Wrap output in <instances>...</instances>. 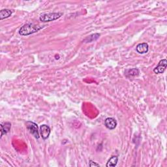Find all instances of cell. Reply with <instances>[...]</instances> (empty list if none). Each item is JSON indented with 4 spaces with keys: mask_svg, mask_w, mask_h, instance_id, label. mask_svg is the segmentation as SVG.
Returning a JSON list of instances; mask_svg holds the SVG:
<instances>
[{
    "mask_svg": "<svg viewBox=\"0 0 167 167\" xmlns=\"http://www.w3.org/2000/svg\"><path fill=\"white\" fill-rule=\"evenodd\" d=\"M89 166H91V167H92V166H100V165H99V164L96 163V162H93L92 160L89 161Z\"/></svg>",
    "mask_w": 167,
    "mask_h": 167,
    "instance_id": "4fadbf2b",
    "label": "cell"
},
{
    "mask_svg": "<svg viewBox=\"0 0 167 167\" xmlns=\"http://www.w3.org/2000/svg\"><path fill=\"white\" fill-rule=\"evenodd\" d=\"M11 127V124L9 122H5L4 124H1V138L3 136L4 134H7L9 131Z\"/></svg>",
    "mask_w": 167,
    "mask_h": 167,
    "instance_id": "ba28073f",
    "label": "cell"
},
{
    "mask_svg": "<svg viewBox=\"0 0 167 167\" xmlns=\"http://www.w3.org/2000/svg\"><path fill=\"white\" fill-rule=\"evenodd\" d=\"M136 50L137 52L139 54H146L148 52L149 46L146 43H141L137 45Z\"/></svg>",
    "mask_w": 167,
    "mask_h": 167,
    "instance_id": "52a82bcc",
    "label": "cell"
},
{
    "mask_svg": "<svg viewBox=\"0 0 167 167\" xmlns=\"http://www.w3.org/2000/svg\"><path fill=\"white\" fill-rule=\"evenodd\" d=\"M125 75L127 76H137L139 75V71L138 69H128L125 71Z\"/></svg>",
    "mask_w": 167,
    "mask_h": 167,
    "instance_id": "8fae6325",
    "label": "cell"
},
{
    "mask_svg": "<svg viewBox=\"0 0 167 167\" xmlns=\"http://www.w3.org/2000/svg\"><path fill=\"white\" fill-rule=\"evenodd\" d=\"M26 127L28 129L31 134H33L35 138L39 139V129L38 126L34 122L32 121H27L26 124Z\"/></svg>",
    "mask_w": 167,
    "mask_h": 167,
    "instance_id": "3957f363",
    "label": "cell"
},
{
    "mask_svg": "<svg viewBox=\"0 0 167 167\" xmlns=\"http://www.w3.org/2000/svg\"><path fill=\"white\" fill-rule=\"evenodd\" d=\"M106 127L110 130L114 129L117 126V121L114 118H108L105 121Z\"/></svg>",
    "mask_w": 167,
    "mask_h": 167,
    "instance_id": "8992f818",
    "label": "cell"
},
{
    "mask_svg": "<svg viewBox=\"0 0 167 167\" xmlns=\"http://www.w3.org/2000/svg\"><path fill=\"white\" fill-rule=\"evenodd\" d=\"M63 15L62 12H53V13H46L43 14L39 17V20L41 22H52L57 20Z\"/></svg>",
    "mask_w": 167,
    "mask_h": 167,
    "instance_id": "7a4b0ae2",
    "label": "cell"
},
{
    "mask_svg": "<svg viewBox=\"0 0 167 167\" xmlns=\"http://www.w3.org/2000/svg\"><path fill=\"white\" fill-rule=\"evenodd\" d=\"M99 37H100V34L99 33L92 34L91 35L88 36V37L84 40V41L86 43H91V42L94 41V40H96Z\"/></svg>",
    "mask_w": 167,
    "mask_h": 167,
    "instance_id": "7c38bea8",
    "label": "cell"
},
{
    "mask_svg": "<svg viewBox=\"0 0 167 167\" xmlns=\"http://www.w3.org/2000/svg\"><path fill=\"white\" fill-rule=\"evenodd\" d=\"M43 28V26L40 25H36L32 23L26 24L21 27L19 30V34L22 36H28L37 32Z\"/></svg>",
    "mask_w": 167,
    "mask_h": 167,
    "instance_id": "6da1fadb",
    "label": "cell"
},
{
    "mask_svg": "<svg viewBox=\"0 0 167 167\" xmlns=\"http://www.w3.org/2000/svg\"><path fill=\"white\" fill-rule=\"evenodd\" d=\"M40 133L43 140H46L50 134V128L47 125H42L40 127Z\"/></svg>",
    "mask_w": 167,
    "mask_h": 167,
    "instance_id": "5b68a950",
    "label": "cell"
},
{
    "mask_svg": "<svg viewBox=\"0 0 167 167\" xmlns=\"http://www.w3.org/2000/svg\"><path fill=\"white\" fill-rule=\"evenodd\" d=\"M166 65H167V61L166 59L161 60L159 64H158L157 66L154 69H153V72H154L155 74L163 73L166 68Z\"/></svg>",
    "mask_w": 167,
    "mask_h": 167,
    "instance_id": "277c9868",
    "label": "cell"
},
{
    "mask_svg": "<svg viewBox=\"0 0 167 167\" xmlns=\"http://www.w3.org/2000/svg\"><path fill=\"white\" fill-rule=\"evenodd\" d=\"M12 15V11L9 9H2L0 11V19L1 20L7 19V18L10 17Z\"/></svg>",
    "mask_w": 167,
    "mask_h": 167,
    "instance_id": "9c48e42d",
    "label": "cell"
},
{
    "mask_svg": "<svg viewBox=\"0 0 167 167\" xmlns=\"http://www.w3.org/2000/svg\"><path fill=\"white\" fill-rule=\"evenodd\" d=\"M118 161V157L117 156H112L110 159L108 160L106 163V166H116Z\"/></svg>",
    "mask_w": 167,
    "mask_h": 167,
    "instance_id": "30bf717a",
    "label": "cell"
}]
</instances>
